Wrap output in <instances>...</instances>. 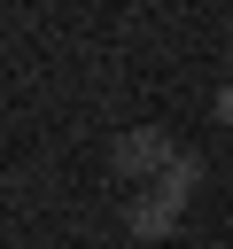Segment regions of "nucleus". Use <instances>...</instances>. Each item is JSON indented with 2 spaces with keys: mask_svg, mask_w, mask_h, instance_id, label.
I'll return each instance as SVG.
<instances>
[{
  "mask_svg": "<svg viewBox=\"0 0 233 249\" xmlns=\"http://www.w3.org/2000/svg\"><path fill=\"white\" fill-rule=\"evenodd\" d=\"M194 187H202V156L186 148V156H179V163H171V171H163L155 187H140V195H132V210H124L132 241H163V233L179 226V210L194 202Z\"/></svg>",
  "mask_w": 233,
  "mask_h": 249,
  "instance_id": "f257e3e1",
  "label": "nucleus"
},
{
  "mask_svg": "<svg viewBox=\"0 0 233 249\" xmlns=\"http://www.w3.org/2000/svg\"><path fill=\"white\" fill-rule=\"evenodd\" d=\"M179 156H186V148H171V132H155V124H132V132L109 148V171H116V179H132V187H155V179H163Z\"/></svg>",
  "mask_w": 233,
  "mask_h": 249,
  "instance_id": "f03ea898",
  "label": "nucleus"
},
{
  "mask_svg": "<svg viewBox=\"0 0 233 249\" xmlns=\"http://www.w3.org/2000/svg\"><path fill=\"white\" fill-rule=\"evenodd\" d=\"M210 117H217V124H233V86H217V101H210Z\"/></svg>",
  "mask_w": 233,
  "mask_h": 249,
  "instance_id": "7ed1b4c3",
  "label": "nucleus"
}]
</instances>
